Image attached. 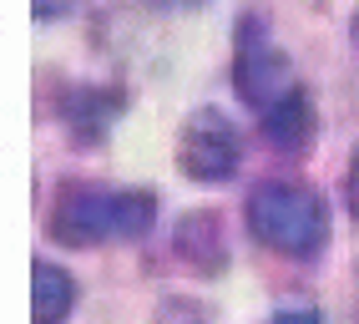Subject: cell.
Returning <instances> with one entry per match:
<instances>
[{
  "label": "cell",
  "mask_w": 359,
  "mask_h": 324,
  "mask_svg": "<svg viewBox=\"0 0 359 324\" xmlns=\"http://www.w3.org/2000/svg\"><path fill=\"white\" fill-rule=\"evenodd\" d=\"M157 223V193L147 188H97V182H61L51 203V238L66 248L91 243H132L147 238Z\"/></svg>",
  "instance_id": "obj_1"
},
{
  "label": "cell",
  "mask_w": 359,
  "mask_h": 324,
  "mask_svg": "<svg viewBox=\"0 0 359 324\" xmlns=\"http://www.w3.org/2000/svg\"><path fill=\"white\" fill-rule=\"evenodd\" d=\"M122 107H127V97L116 86H66L61 102H56L61 127L76 147H97L111 132V122L122 117Z\"/></svg>",
  "instance_id": "obj_5"
},
{
  "label": "cell",
  "mask_w": 359,
  "mask_h": 324,
  "mask_svg": "<svg viewBox=\"0 0 359 324\" xmlns=\"http://www.w3.org/2000/svg\"><path fill=\"white\" fill-rule=\"evenodd\" d=\"M233 86L258 117L269 107H278L289 91H299L294 61L269 41V20L263 15H243L238 20V41H233Z\"/></svg>",
  "instance_id": "obj_3"
},
{
  "label": "cell",
  "mask_w": 359,
  "mask_h": 324,
  "mask_svg": "<svg viewBox=\"0 0 359 324\" xmlns=\"http://www.w3.org/2000/svg\"><path fill=\"white\" fill-rule=\"evenodd\" d=\"M71 304H76V279L61 264L36 259L31 264V324H66Z\"/></svg>",
  "instance_id": "obj_8"
},
{
  "label": "cell",
  "mask_w": 359,
  "mask_h": 324,
  "mask_svg": "<svg viewBox=\"0 0 359 324\" xmlns=\"http://www.w3.org/2000/svg\"><path fill=\"white\" fill-rule=\"evenodd\" d=\"M152 324H212V319H208L203 304H193V299H162Z\"/></svg>",
  "instance_id": "obj_9"
},
{
  "label": "cell",
  "mask_w": 359,
  "mask_h": 324,
  "mask_svg": "<svg viewBox=\"0 0 359 324\" xmlns=\"http://www.w3.org/2000/svg\"><path fill=\"white\" fill-rule=\"evenodd\" d=\"M349 36H354V46H359V11H354V20H349Z\"/></svg>",
  "instance_id": "obj_14"
},
{
  "label": "cell",
  "mask_w": 359,
  "mask_h": 324,
  "mask_svg": "<svg viewBox=\"0 0 359 324\" xmlns=\"http://www.w3.org/2000/svg\"><path fill=\"white\" fill-rule=\"evenodd\" d=\"M172 259L193 274H218L228 264V243H223V218L212 213V208H193V213H182L177 228H172Z\"/></svg>",
  "instance_id": "obj_6"
},
{
  "label": "cell",
  "mask_w": 359,
  "mask_h": 324,
  "mask_svg": "<svg viewBox=\"0 0 359 324\" xmlns=\"http://www.w3.org/2000/svg\"><path fill=\"white\" fill-rule=\"evenodd\" d=\"M81 0H31V11H36V20H61V15H71Z\"/></svg>",
  "instance_id": "obj_11"
},
{
  "label": "cell",
  "mask_w": 359,
  "mask_h": 324,
  "mask_svg": "<svg viewBox=\"0 0 359 324\" xmlns=\"http://www.w3.org/2000/svg\"><path fill=\"white\" fill-rule=\"evenodd\" d=\"M344 208L359 218V147L349 152V173H344Z\"/></svg>",
  "instance_id": "obj_10"
},
{
  "label": "cell",
  "mask_w": 359,
  "mask_h": 324,
  "mask_svg": "<svg viewBox=\"0 0 359 324\" xmlns=\"http://www.w3.org/2000/svg\"><path fill=\"white\" fill-rule=\"evenodd\" d=\"M152 6H162V11H193V6H203V0H152Z\"/></svg>",
  "instance_id": "obj_13"
},
{
  "label": "cell",
  "mask_w": 359,
  "mask_h": 324,
  "mask_svg": "<svg viewBox=\"0 0 359 324\" xmlns=\"http://www.w3.org/2000/svg\"><path fill=\"white\" fill-rule=\"evenodd\" d=\"M258 132H263V142H269L273 152H283V157L304 152L309 142H314V102H309V91L299 86L278 107H269L258 117Z\"/></svg>",
  "instance_id": "obj_7"
},
{
  "label": "cell",
  "mask_w": 359,
  "mask_h": 324,
  "mask_svg": "<svg viewBox=\"0 0 359 324\" xmlns=\"http://www.w3.org/2000/svg\"><path fill=\"white\" fill-rule=\"evenodd\" d=\"M269 324H319V314H314V309H283V314H273Z\"/></svg>",
  "instance_id": "obj_12"
},
{
  "label": "cell",
  "mask_w": 359,
  "mask_h": 324,
  "mask_svg": "<svg viewBox=\"0 0 359 324\" xmlns=\"http://www.w3.org/2000/svg\"><path fill=\"white\" fill-rule=\"evenodd\" d=\"M243 218H248V234L278 253V259H314L329 238V208L324 198L299 177H269L258 182L243 203Z\"/></svg>",
  "instance_id": "obj_2"
},
{
  "label": "cell",
  "mask_w": 359,
  "mask_h": 324,
  "mask_svg": "<svg viewBox=\"0 0 359 324\" xmlns=\"http://www.w3.org/2000/svg\"><path fill=\"white\" fill-rule=\"evenodd\" d=\"M243 162V137H238L233 117L218 107H198L187 112V122L177 132V168L193 182H228Z\"/></svg>",
  "instance_id": "obj_4"
}]
</instances>
